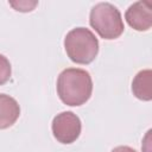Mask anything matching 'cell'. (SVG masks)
Returning <instances> with one entry per match:
<instances>
[{"mask_svg": "<svg viewBox=\"0 0 152 152\" xmlns=\"http://www.w3.org/2000/svg\"><path fill=\"white\" fill-rule=\"evenodd\" d=\"M133 95L141 101L152 100V71L151 69L140 70L132 81Z\"/></svg>", "mask_w": 152, "mask_h": 152, "instance_id": "cell-7", "label": "cell"}, {"mask_svg": "<svg viewBox=\"0 0 152 152\" xmlns=\"http://www.w3.org/2000/svg\"><path fill=\"white\" fill-rule=\"evenodd\" d=\"M55 139L61 144H71L81 134L82 124L80 118L72 112H62L57 114L51 124Z\"/></svg>", "mask_w": 152, "mask_h": 152, "instance_id": "cell-4", "label": "cell"}, {"mask_svg": "<svg viewBox=\"0 0 152 152\" xmlns=\"http://www.w3.org/2000/svg\"><path fill=\"white\" fill-rule=\"evenodd\" d=\"M11 5L13 7H15L17 11H20V12H30L32 11V8L37 5V2H27V1H19V2H11Z\"/></svg>", "mask_w": 152, "mask_h": 152, "instance_id": "cell-9", "label": "cell"}, {"mask_svg": "<svg viewBox=\"0 0 152 152\" xmlns=\"http://www.w3.org/2000/svg\"><path fill=\"white\" fill-rule=\"evenodd\" d=\"M56 88L63 103L68 106H81L91 96L93 80L90 74L84 69L68 68L58 75Z\"/></svg>", "mask_w": 152, "mask_h": 152, "instance_id": "cell-1", "label": "cell"}, {"mask_svg": "<svg viewBox=\"0 0 152 152\" xmlns=\"http://www.w3.org/2000/svg\"><path fill=\"white\" fill-rule=\"evenodd\" d=\"M112 152H137V151L129 146H118V147L113 148Z\"/></svg>", "mask_w": 152, "mask_h": 152, "instance_id": "cell-10", "label": "cell"}, {"mask_svg": "<svg viewBox=\"0 0 152 152\" xmlns=\"http://www.w3.org/2000/svg\"><path fill=\"white\" fill-rule=\"evenodd\" d=\"M90 26L103 39H116L124 30V21L118 7L110 2H99L91 10L89 14Z\"/></svg>", "mask_w": 152, "mask_h": 152, "instance_id": "cell-3", "label": "cell"}, {"mask_svg": "<svg viewBox=\"0 0 152 152\" xmlns=\"http://www.w3.org/2000/svg\"><path fill=\"white\" fill-rule=\"evenodd\" d=\"M20 115V107L15 99L0 94V129L11 127Z\"/></svg>", "mask_w": 152, "mask_h": 152, "instance_id": "cell-6", "label": "cell"}, {"mask_svg": "<svg viewBox=\"0 0 152 152\" xmlns=\"http://www.w3.org/2000/svg\"><path fill=\"white\" fill-rule=\"evenodd\" d=\"M64 49L74 63L89 64L99 53V40L89 28L75 27L66 33Z\"/></svg>", "mask_w": 152, "mask_h": 152, "instance_id": "cell-2", "label": "cell"}, {"mask_svg": "<svg viewBox=\"0 0 152 152\" xmlns=\"http://www.w3.org/2000/svg\"><path fill=\"white\" fill-rule=\"evenodd\" d=\"M11 74H12V68L10 61L7 59V57L0 53V86L10 81Z\"/></svg>", "mask_w": 152, "mask_h": 152, "instance_id": "cell-8", "label": "cell"}, {"mask_svg": "<svg viewBox=\"0 0 152 152\" xmlns=\"http://www.w3.org/2000/svg\"><path fill=\"white\" fill-rule=\"evenodd\" d=\"M127 24L137 31H147L152 26V2L141 0L132 4L126 13Z\"/></svg>", "mask_w": 152, "mask_h": 152, "instance_id": "cell-5", "label": "cell"}]
</instances>
